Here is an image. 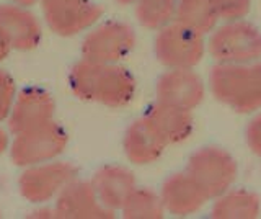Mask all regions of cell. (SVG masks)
<instances>
[{"label":"cell","mask_w":261,"mask_h":219,"mask_svg":"<svg viewBox=\"0 0 261 219\" xmlns=\"http://www.w3.org/2000/svg\"><path fill=\"white\" fill-rule=\"evenodd\" d=\"M209 87L212 95L233 111H258L261 108V61L217 62L211 69Z\"/></svg>","instance_id":"6da1fadb"},{"label":"cell","mask_w":261,"mask_h":219,"mask_svg":"<svg viewBox=\"0 0 261 219\" xmlns=\"http://www.w3.org/2000/svg\"><path fill=\"white\" fill-rule=\"evenodd\" d=\"M73 85L82 96L110 107L127 105L136 93V80L129 70L114 64L87 61L73 74Z\"/></svg>","instance_id":"7a4b0ae2"},{"label":"cell","mask_w":261,"mask_h":219,"mask_svg":"<svg viewBox=\"0 0 261 219\" xmlns=\"http://www.w3.org/2000/svg\"><path fill=\"white\" fill-rule=\"evenodd\" d=\"M207 50L217 62L242 64L261 59V31L253 23L225 21L212 30Z\"/></svg>","instance_id":"3957f363"},{"label":"cell","mask_w":261,"mask_h":219,"mask_svg":"<svg viewBox=\"0 0 261 219\" xmlns=\"http://www.w3.org/2000/svg\"><path fill=\"white\" fill-rule=\"evenodd\" d=\"M202 36L204 35L175 20L159 30L153 46L155 56L159 62L168 69H193L201 62L206 53Z\"/></svg>","instance_id":"277c9868"},{"label":"cell","mask_w":261,"mask_h":219,"mask_svg":"<svg viewBox=\"0 0 261 219\" xmlns=\"http://www.w3.org/2000/svg\"><path fill=\"white\" fill-rule=\"evenodd\" d=\"M186 172L194 177L209 198H217L233 185L237 178V162L225 149L206 145L191 154Z\"/></svg>","instance_id":"5b68a950"},{"label":"cell","mask_w":261,"mask_h":219,"mask_svg":"<svg viewBox=\"0 0 261 219\" xmlns=\"http://www.w3.org/2000/svg\"><path fill=\"white\" fill-rule=\"evenodd\" d=\"M204 82L193 69H168L155 85L157 100L193 111L204 99Z\"/></svg>","instance_id":"8992f818"},{"label":"cell","mask_w":261,"mask_h":219,"mask_svg":"<svg viewBox=\"0 0 261 219\" xmlns=\"http://www.w3.org/2000/svg\"><path fill=\"white\" fill-rule=\"evenodd\" d=\"M136 46V33L126 23H108L93 31L85 41L87 59L113 64L127 56Z\"/></svg>","instance_id":"52a82bcc"},{"label":"cell","mask_w":261,"mask_h":219,"mask_svg":"<svg viewBox=\"0 0 261 219\" xmlns=\"http://www.w3.org/2000/svg\"><path fill=\"white\" fill-rule=\"evenodd\" d=\"M160 197L165 211L175 216H191L211 200L202 186L186 170L170 175L163 182Z\"/></svg>","instance_id":"ba28073f"},{"label":"cell","mask_w":261,"mask_h":219,"mask_svg":"<svg viewBox=\"0 0 261 219\" xmlns=\"http://www.w3.org/2000/svg\"><path fill=\"white\" fill-rule=\"evenodd\" d=\"M167 145V141L163 139L162 134L155 129L145 115L136 119L127 128L124 136L126 156L137 165H147L160 159Z\"/></svg>","instance_id":"9c48e42d"},{"label":"cell","mask_w":261,"mask_h":219,"mask_svg":"<svg viewBox=\"0 0 261 219\" xmlns=\"http://www.w3.org/2000/svg\"><path fill=\"white\" fill-rule=\"evenodd\" d=\"M145 116L149 118L168 145L186 141L193 133L191 111L175 107V105L157 100L145 111Z\"/></svg>","instance_id":"30bf717a"},{"label":"cell","mask_w":261,"mask_h":219,"mask_svg":"<svg viewBox=\"0 0 261 219\" xmlns=\"http://www.w3.org/2000/svg\"><path fill=\"white\" fill-rule=\"evenodd\" d=\"M136 188V178L122 167H106L96 175L95 191L108 208H122L127 197Z\"/></svg>","instance_id":"8fae6325"},{"label":"cell","mask_w":261,"mask_h":219,"mask_svg":"<svg viewBox=\"0 0 261 219\" xmlns=\"http://www.w3.org/2000/svg\"><path fill=\"white\" fill-rule=\"evenodd\" d=\"M259 209L261 203L256 193L243 188H228L216 198L211 216L216 219H255Z\"/></svg>","instance_id":"7c38bea8"},{"label":"cell","mask_w":261,"mask_h":219,"mask_svg":"<svg viewBox=\"0 0 261 219\" xmlns=\"http://www.w3.org/2000/svg\"><path fill=\"white\" fill-rule=\"evenodd\" d=\"M176 20L198 33L206 35L216 28L220 18L212 0H178Z\"/></svg>","instance_id":"4fadbf2b"},{"label":"cell","mask_w":261,"mask_h":219,"mask_svg":"<svg viewBox=\"0 0 261 219\" xmlns=\"http://www.w3.org/2000/svg\"><path fill=\"white\" fill-rule=\"evenodd\" d=\"M54 9V21L59 30L73 33L93 23L101 10L93 4L82 2V0H62L56 2Z\"/></svg>","instance_id":"5bb4252c"},{"label":"cell","mask_w":261,"mask_h":219,"mask_svg":"<svg viewBox=\"0 0 261 219\" xmlns=\"http://www.w3.org/2000/svg\"><path fill=\"white\" fill-rule=\"evenodd\" d=\"M178 0H136V17L144 28L160 30L176 20Z\"/></svg>","instance_id":"9a60e30c"},{"label":"cell","mask_w":261,"mask_h":219,"mask_svg":"<svg viewBox=\"0 0 261 219\" xmlns=\"http://www.w3.org/2000/svg\"><path fill=\"white\" fill-rule=\"evenodd\" d=\"M121 209L129 219H160L165 213L160 193H155L150 188H137V186L127 197Z\"/></svg>","instance_id":"2e32d148"},{"label":"cell","mask_w":261,"mask_h":219,"mask_svg":"<svg viewBox=\"0 0 261 219\" xmlns=\"http://www.w3.org/2000/svg\"><path fill=\"white\" fill-rule=\"evenodd\" d=\"M64 206H65V213L73 216H98L105 213L98 206L96 191L87 185L73 186V190H70V193L64 201Z\"/></svg>","instance_id":"e0dca14e"},{"label":"cell","mask_w":261,"mask_h":219,"mask_svg":"<svg viewBox=\"0 0 261 219\" xmlns=\"http://www.w3.org/2000/svg\"><path fill=\"white\" fill-rule=\"evenodd\" d=\"M219 13V18L225 21L240 20L250 12L251 0H212Z\"/></svg>","instance_id":"ac0fdd59"},{"label":"cell","mask_w":261,"mask_h":219,"mask_svg":"<svg viewBox=\"0 0 261 219\" xmlns=\"http://www.w3.org/2000/svg\"><path fill=\"white\" fill-rule=\"evenodd\" d=\"M247 144L251 152L261 157V115H256L247 126Z\"/></svg>","instance_id":"d6986e66"},{"label":"cell","mask_w":261,"mask_h":219,"mask_svg":"<svg viewBox=\"0 0 261 219\" xmlns=\"http://www.w3.org/2000/svg\"><path fill=\"white\" fill-rule=\"evenodd\" d=\"M119 4H133V2H136V0H118Z\"/></svg>","instance_id":"ffe728a7"},{"label":"cell","mask_w":261,"mask_h":219,"mask_svg":"<svg viewBox=\"0 0 261 219\" xmlns=\"http://www.w3.org/2000/svg\"><path fill=\"white\" fill-rule=\"evenodd\" d=\"M56 2H62V0H56Z\"/></svg>","instance_id":"44dd1931"}]
</instances>
